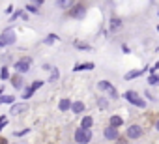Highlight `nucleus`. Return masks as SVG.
<instances>
[{
    "mask_svg": "<svg viewBox=\"0 0 159 144\" xmlns=\"http://www.w3.org/2000/svg\"><path fill=\"white\" fill-rule=\"evenodd\" d=\"M90 140H92V131L90 129H81L79 127L75 131V142L77 144H88Z\"/></svg>",
    "mask_w": 159,
    "mask_h": 144,
    "instance_id": "nucleus-1",
    "label": "nucleus"
},
{
    "mask_svg": "<svg viewBox=\"0 0 159 144\" xmlns=\"http://www.w3.org/2000/svg\"><path fill=\"white\" fill-rule=\"evenodd\" d=\"M124 97H125L129 103H133L135 107H139V109H144V107H146V101H144V99H142V97H140L137 92H133V90L125 92V96H124Z\"/></svg>",
    "mask_w": 159,
    "mask_h": 144,
    "instance_id": "nucleus-2",
    "label": "nucleus"
},
{
    "mask_svg": "<svg viewBox=\"0 0 159 144\" xmlns=\"http://www.w3.org/2000/svg\"><path fill=\"white\" fill-rule=\"evenodd\" d=\"M142 135H144V129H142L140 125H137V124L129 125L127 131H125V137H127L129 140H137V138H140Z\"/></svg>",
    "mask_w": 159,
    "mask_h": 144,
    "instance_id": "nucleus-3",
    "label": "nucleus"
},
{
    "mask_svg": "<svg viewBox=\"0 0 159 144\" xmlns=\"http://www.w3.org/2000/svg\"><path fill=\"white\" fill-rule=\"evenodd\" d=\"M84 13H86V8L83 4H73L69 8V17H73V19H83Z\"/></svg>",
    "mask_w": 159,
    "mask_h": 144,
    "instance_id": "nucleus-4",
    "label": "nucleus"
},
{
    "mask_svg": "<svg viewBox=\"0 0 159 144\" xmlns=\"http://www.w3.org/2000/svg\"><path fill=\"white\" fill-rule=\"evenodd\" d=\"M30 64H32V58H23V60L15 62V69H17V73H19V75H25V73H28Z\"/></svg>",
    "mask_w": 159,
    "mask_h": 144,
    "instance_id": "nucleus-5",
    "label": "nucleus"
},
{
    "mask_svg": "<svg viewBox=\"0 0 159 144\" xmlns=\"http://www.w3.org/2000/svg\"><path fill=\"white\" fill-rule=\"evenodd\" d=\"M0 41H2L4 45H11V43H15V32H13L11 28H6L4 34H2V38H0Z\"/></svg>",
    "mask_w": 159,
    "mask_h": 144,
    "instance_id": "nucleus-6",
    "label": "nucleus"
},
{
    "mask_svg": "<svg viewBox=\"0 0 159 144\" xmlns=\"http://www.w3.org/2000/svg\"><path fill=\"white\" fill-rule=\"evenodd\" d=\"M103 135H105L107 140H116V138L120 137V135H118V129H114V127H111V125L103 131Z\"/></svg>",
    "mask_w": 159,
    "mask_h": 144,
    "instance_id": "nucleus-7",
    "label": "nucleus"
},
{
    "mask_svg": "<svg viewBox=\"0 0 159 144\" xmlns=\"http://www.w3.org/2000/svg\"><path fill=\"white\" fill-rule=\"evenodd\" d=\"M146 71H148V67H144V69H133V71H129V73H125L124 75V79L125 81H131V79H135V77H139V75H142V73H146Z\"/></svg>",
    "mask_w": 159,
    "mask_h": 144,
    "instance_id": "nucleus-8",
    "label": "nucleus"
},
{
    "mask_svg": "<svg viewBox=\"0 0 159 144\" xmlns=\"http://www.w3.org/2000/svg\"><path fill=\"white\" fill-rule=\"evenodd\" d=\"M25 110H26V103H17V105H13V107L10 109V114H11V116H15V114L25 112Z\"/></svg>",
    "mask_w": 159,
    "mask_h": 144,
    "instance_id": "nucleus-9",
    "label": "nucleus"
},
{
    "mask_svg": "<svg viewBox=\"0 0 159 144\" xmlns=\"http://www.w3.org/2000/svg\"><path fill=\"white\" fill-rule=\"evenodd\" d=\"M71 110H73L75 114H81V112L84 110V103H83V101H73V103H71Z\"/></svg>",
    "mask_w": 159,
    "mask_h": 144,
    "instance_id": "nucleus-10",
    "label": "nucleus"
},
{
    "mask_svg": "<svg viewBox=\"0 0 159 144\" xmlns=\"http://www.w3.org/2000/svg\"><path fill=\"white\" fill-rule=\"evenodd\" d=\"M71 103H73V101H69V99H60L58 109H60L62 112H66V110H69V109H71Z\"/></svg>",
    "mask_w": 159,
    "mask_h": 144,
    "instance_id": "nucleus-11",
    "label": "nucleus"
},
{
    "mask_svg": "<svg viewBox=\"0 0 159 144\" xmlns=\"http://www.w3.org/2000/svg\"><path fill=\"white\" fill-rule=\"evenodd\" d=\"M111 30L112 32H118V30H122V21L120 19H111Z\"/></svg>",
    "mask_w": 159,
    "mask_h": 144,
    "instance_id": "nucleus-12",
    "label": "nucleus"
},
{
    "mask_svg": "<svg viewBox=\"0 0 159 144\" xmlns=\"http://www.w3.org/2000/svg\"><path fill=\"white\" fill-rule=\"evenodd\" d=\"M11 84H13L15 88H23V75H19V73L13 75V77H11Z\"/></svg>",
    "mask_w": 159,
    "mask_h": 144,
    "instance_id": "nucleus-13",
    "label": "nucleus"
},
{
    "mask_svg": "<svg viewBox=\"0 0 159 144\" xmlns=\"http://www.w3.org/2000/svg\"><path fill=\"white\" fill-rule=\"evenodd\" d=\"M92 124H94V120H92L90 116H84V118L81 120V129H90Z\"/></svg>",
    "mask_w": 159,
    "mask_h": 144,
    "instance_id": "nucleus-14",
    "label": "nucleus"
},
{
    "mask_svg": "<svg viewBox=\"0 0 159 144\" xmlns=\"http://www.w3.org/2000/svg\"><path fill=\"white\" fill-rule=\"evenodd\" d=\"M124 124V120L120 118V116H111V127H114V129H118L120 125Z\"/></svg>",
    "mask_w": 159,
    "mask_h": 144,
    "instance_id": "nucleus-15",
    "label": "nucleus"
},
{
    "mask_svg": "<svg viewBox=\"0 0 159 144\" xmlns=\"http://www.w3.org/2000/svg\"><path fill=\"white\" fill-rule=\"evenodd\" d=\"M98 88H99V90H111L112 84H111L109 81H99V83H98Z\"/></svg>",
    "mask_w": 159,
    "mask_h": 144,
    "instance_id": "nucleus-16",
    "label": "nucleus"
},
{
    "mask_svg": "<svg viewBox=\"0 0 159 144\" xmlns=\"http://www.w3.org/2000/svg\"><path fill=\"white\" fill-rule=\"evenodd\" d=\"M54 41H58V36H56V34H49V36L45 38V41H43V43H47V45H52Z\"/></svg>",
    "mask_w": 159,
    "mask_h": 144,
    "instance_id": "nucleus-17",
    "label": "nucleus"
},
{
    "mask_svg": "<svg viewBox=\"0 0 159 144\" xmlns=\"http://www.w3.org/2000/svg\"><path fill=\"white\" fill-rule=\"evenodd\" d=\"M34 92H36V90H34V88H32V84H30V86L23 92V101H25V99H28V97H32V94H34Z\"/></svg>",
    "mask_w": 159,
    "mask_h": 144,
    "instance_id": "nucleus-18",
    "label": "nucleus"
},
{
    "mask_svg": "<svg viewBox=\"0 0 159 144\" xmlns=\"http://www.w3.org/2000/svg\"><path fill=\"white\" fill-rule=\"evenodd\" d=\"M60 79V71H58V67H54L52 71H51V83H54V81H58Z\"/></svg>",
    "mask_w": 159,
    "mask_h": 144,
    "instance_id": "nucleus-19",
    "label": "nucleus"
},
{
    "mask_svg": "<svg viewBox=\"0 0 159 144\" xmlns=\"http://www.w3.org/2000/svg\"><path fill=\"white\" fill-rule=\"evenodd\" d=\"M73 45H75L77 49H84V51H90V49H92L90 45H86V43H83V41H73Z\"/></svg>",
    "mask_w": 159,
    "mask_h": 144,
    "instance_id": "nucleus-20",
    "label": "nucleus"
},
{
    "mask_svg": "<svg viewBox=\"0 0 159 144\" xmlns=\"http://www.w3.org/2000/svg\"><path fill=\"white\" fill-rule=\"evenodd\" d=\"M107 107H109V101H107L105 97H101V99L98 101V109H101V110H105Z\"/></svg>",
    "mask_w": 159,
    "mask_h": 144,
    "instance_id": "nucleus-21",
    "label": "nucleus"
},
{
    "mask_svg": "<svg viewBox=\"0 0 159 144\" xmlns=\"http://www.w3.org/2000/svg\"><path fill=\"white\" fill-rule=\"evenodd\" d=\"M13 101H15L13 96H2L0 97V103H13Z\"/></svg>",
    "mask_w": 159,
    "mask_h": 144,
    "instance_id": "nucleus-22",
    "label": "nucleus"
},
{
    "mask_svg": "<svg viewBox=\"0 0 159 144\" xmlns=\"http://www.w3.org/2000/svg\"><path fill=\"white\" fill-rule=\"evenodd\" d=\"M75 2H64V0H60V2H56V6L58 8H71Z\"/></svg>",
    "mask_w": 159,
    "mask_h": 144,
    "instance_id": "nucleus-23",
    "label": "nucleus"
},
{
    "mask_svg": "<svg viewBox=\"0 0 159 144\" xmlns=\"http://www.w3.org/2000/svg\"><path fill=\"white\" fill-rule=\"evenodd\" d=\"M26 11H30V13H38V6H36V4H26Z\"/></svg>",
    "mask_w": 159,
    "mask_h": 144,
    "instance_id": "nucleus-24",
    "label": "nucleus"
},
{
    "mask_svg": "<svg viewBox=\"0 0 159 144\" xmlns=\"http://www.w3.org/2000/svg\"><path fill=\"white\" fill-rule=\"evenodd\" d=\"M148 83H150V84H159V75H150Z\"/></svg>",
    "mask_w": 159,
    "mask_h": 144,
    "instance_id": "nucleus-25",
    "label": "nucleus"
},
{
    "mask_svg": "<svg viewBox=\"0 0 159 144\" xmlns=\"http://www.w3.org/2000/svg\"><path fill=\"white\" fill-rule=\"evenodd\" d=\"M26 133H30V129H21V131H15L13 135H15V137H25Z\"/></svg>",
    "mask_w": 159,
    "mask_h": 144,
    "instance_id": "nucleus-26",
    "label": "nucleus"
},
{
    "mask_svg": "<svg viewBox=\"0 0 159 144\" xmlns=\"http://www.w3.org/2000/svg\"><path fill=\"white\" fill-rule=\"evenodd\" d=\"M0 77H2L4 81H6V79L10 77V73H8V67H2V73H0Z\"/></svg>",
    "mask_w": 159,
    "mask_h": 144,
    "instance_id": "nucleus-27",
    "label": "nucleus"
},
{
    "mask_svg": "<svg viewBox=\"0 0 159 144\" xmlns=\"http://www.w3.org/2000/svg\"><path fill=\"white\" fill-rule=\"evenodd\" d=\"M43 86V81H36V83H32V88L34 90H38V88H41Z\"/></svg>",
    "mask_w": 159,
    "mask_h": 144,
    "instance_id": "nucleus-28",
    "label": "nucleus"
},
{
    "mask_svg": "<svg viewBox=\"0 0 159 144\" xmlns=\"http://www.w3.org/2000/svg\"><path fill=\"white\" fill-rule=\"evenodd\" d=\"M109 92H111V97H112V99H118V92H116V88H111Z\"/></svg>",
    "mask_w": 159,
    "mask_h": 144,
    "instance_id": "nucleus-29",
    "label": "nucleus"
},
{
    "mask_svg": "<svg viewBox=\"0 0 159 144\" xmlns=\"http://www.w3.org/2000/svg\"><path fill=\"white\" fill-rule=\"evenodd\" d=\"M155 129H157V131H159V120H157V122H155Z\"/></svg>",
    "mask_w": 159,
    "mask_h": 144,
    "instance_id": "nucleus-30",
    "label": "nucleus"
},
{
    "mask_svg": "<svg viewBox=\"0 0 159 144\" xmlns=\"http://www.w3.org/2000/svg\"><path fill=\"white\" fill-rule=\"evenodd\" d=\"M2 92H4V88H0V97H2Z\"/></svg>",
    "mask_w": 159,
    "mask_h": 144,
    "instance_id": "nucleus-31",
    "label": "nucleus"
},
{
    "mask_svg": "<svg viewBox=\"0 0 159 144\" xmlns=\"http://www.w3.org/2000/svg\"><path fill=\"white\" fill-rule=\"evenodd\" d=\"M157 32H159V26H157Z\"/></svg>",
    "mask_w": 159,
    "mask_h": 144,
    "instance_id": "nucleus-32",
    "label": "nucleus"
}]
</instances>
